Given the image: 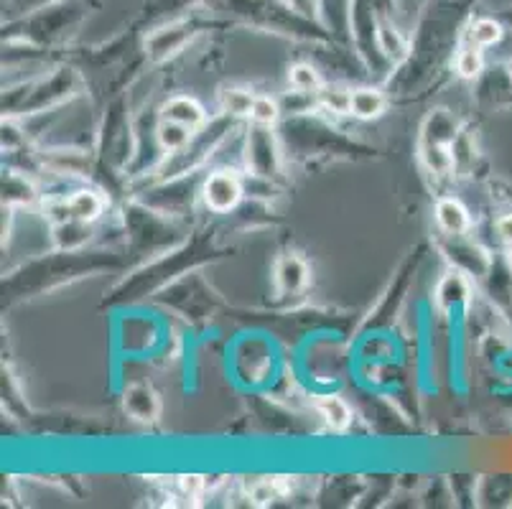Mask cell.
Masks as SVG:
<instances>
[{"instance_id": "1", "label": "cell", "mask_w": 512, "mask_h": 509, "mask_svg": "<svg viewBox=\"0 0 512 509\" xmlns=\"http://www.w3.org/2000/svg\"><path fill=\"white\" fill-rule=\"evenodd\" d=\"M242 184L232 171H217L204 181V202L212 212L225 214L240 204Z\"/></svg>"}, {"instance_id": "12", "label": "cell", "mask_w": 512, "mask_h": 509, "mask_svg": "<svg viewBox=\"0 0 512 509\" xmlns=\"http://www.w3.org/2000/svg\"><path fill=\"white\" fill-rule=\"evenodd\" d=\"M255 95L250 90H240V87H232L220 95V107L227 115H235V118H250V110H253Z\"/></svg>"}, {"instance_id": "11", "label": "cell", "mask_w": 512, "mask_h": 509, "mask_svg": "<svg viewBox=\"0 0 512 509\" xmlns=\"http://www.w3.org/2000/svg\"><path fill=\"white\" fill-rule=\"evenodd\" d=\"M436 296H439L441 308H454L456 303H464L469 298V283L462 278V275L449 273L444 280H441Z\"/></svg>"}, {"instance_id": "3", "label": "cell", "mask_w": 512, "mask_h": 509, "mask_svg": "<svg viewBox=\"0 0 512 509\" xmlns=\"http://www.w3.org/2000/svg\"><path fill=\"white\" fill-rule=\"evenodd\" d=\"M161 120H169V123H179L197 130L204 123V107L197 100H192V97H174L161 110Z\"/></svg>"}, {"instance_id": "10", "label": "cell", "mask_w": 512, "mask_h": 509, "mask_svg": "<svg viewBox=\"0 0 512 509\" xmlns=\"http://www.w3.org/2000/svg\"><path fill=\"white\" fill-rule=\"evenodd\" d=\"M316 410H319V415L332 431H344L352 423V410L342 398H321L316 403Z\"/></svg>"}, {"instance_id": "8", "label": "cell", "mask_w": 512, "mask_h": 509, "mask_svg": "<svg viewBox=\"0 0 512 509\" xmlns=\"http://www.w3.org/2000/svg\"><path fill=\"white\" fill-rule=\"evenodd\" d=\"M377 44H380L383 54L388 59H393V62H403L408 56V41L403 39V34L390 21L377 23Z\"/></svg>"}, {"instance_id": "22", "label": "cell", "mask_w": 512, "mask_h": 509, "mask_svg": "<svg viewBox=\"0 0 512 509\" xmlns=\"http://www.w3.org/2000/svg\"><path fill=\"white\" fill-rule=\"evenodd\" d=\"M507 265H510L512 270V247H507Z\"/></svg>"}, {"instance_id": "21", "label": "cell", "mask_w": 512, "mask_h": 509, "mask_svg": "<svg viewBox=\"0 0 512 509\" xmlns=\"http://www.w3.org/2000/svg\"><path fill=\"white\" fill-rule=\"evenodd\" d=\"M291 3L299 8L301 13H306V16H309V13L314 11V6H316V0H291Z\"/></svg>"}, {"instance_id": "7", "label": "cell", "mask_w": 512, "mask_h": 509, "mask_svg": "<svg viewBox=\"0 0 512 509\" xmlns=\"http://www.w3.org/2000/svg\"><path fill=\"white\" fill-rule=\"evenodd\" d=\"M421 158L423 163H426L428 171L446 176L451 168H454V148H451V138L431 140V143H426V146H423Z\"/></svg>"}, {"instance_id": "2", "label": "cell", "mask_w": 512, "mask_h": 509, "mask_svg": "<svg viewBox=\"0 0 512 509\" xmlns=\"http://www.w3.org/2000/svg\"><path fill=\"white\" fill-rule=\"evenodd\" d=\"M102 207H105V202H102L95 191H77V194L69 196L67 202H62L59 207L51 209V212L59 214V217H54V219L62 224H67V222L87 224V222H95V219L100 217Z\"/></svg>"}, {"instance_id": "14", "label": "cell", "mask_w": 512, "mask_h": 509, "mask_svg": "<svg viewBox=\"0 0 512 509\" xmlns=\"http://www.w3.org/2000/svg\"><path fill=\"white\" fill-rule=\"evenodd\" d=\"M482 69H484L482 46L469 41V46H464V49L456 54V72H459V77L464 79H474L482 74Z\"/></svg>"}, {"instance_id": "13", "label": "cell", "mask_w": 512, "mask_h": 509, "mask_svg": "<svg viewBox=\"0 0 512 509\" xmlns=\"http://www.w3.org/2000/svg\"><path fill=\"white\" fill-rule=\"evenodd\" d=\"M192 133V128H186V125L179 123H169V120H161V125H158V140H161V146H164L166 151H181L184 146H189Z\"/></svg>"}, {"instance_id": "6", "label": "cell", "mask_w": 512, "mask_h": 509, "mask_svg": "<svg viewBox=\"0 0 512 509\" xmlns=\"http://www.w3.org/2000/svg\"><path fill=\"white\" fill-rule=\"evenodd\" d=\"M388 107V97L380 90H370V87H362V90H352V115L360 120H372L380 118Z\"/></svg>"}, {"instance_id": "17", "label": "cell", "mask_w": 512, "mask_h": 509, "mask_svg": "<svg viewBox=\"0 0 512 509\" xmlns=\"http://www.w3.org/2000/svg\"><path fill=\"white\" fill-rule=\"evenodd\" d=\"M321 105L327 110L337 112V115H352V92L342 90V87H324L319 92Z\"/></svg>"}, {"instance_id": "18", "label": "cell", "mask_w": 512, "mask_h": 509, "mask_svg": "<svg viewBox=\"0 0 512 509\" xmlns=\"http://www.w3.org/2000/svg\"><path fill=\"white\" fill-rule=\"evenodd\" d=\"M286 492H288V487H286V482H283V476H276V479H265V482L255 484V489L250 492V499L263 507V504H271L273 499L283 497Z\"/></svg>"}, {"instance_id": "15", "label": "cell", "mask_w": 512, "mask_h": 509, "mask_svg": "<svg viewBox=\"0 0 512 509\" xmlns=\"http://www.w3.org/2000/svg\"><path fill=\"white\" fill-rule=\"evenodd\" d=\"M281 118V107H278L276 100L271 97H255L253 110H250V120L260 128H271V125L278 123Z\"/></svg>"}, {"instance_id": "4", "label": "cell", "mask_w": 512, "mask_h": 509, "mask_svg": "<svg viewBox=\"0 0 512 509\" xmlns=\"http://www.w3.org/2000/svg\"><path fill=\"white\" fill-rule=\"evenodd\" d=\"M436 222H439L441 230L451 237H459L469 230V212L462 202L456 199H441L436 204Z\"/></svg>"}, {"instance_id": "5", "label": "cell", "mask_w": 512, "mask_h": 509, "mask_svg": "<svg viewBox=\"0 0 512 509\" xmlns=\"http://www.w3.org/2000/svg\"><path fill=\"white\" fill-rule=\"evenodd\" d=\"M276 278H278V288L283 293H296L309 283V268L301 258L296 255H286V258L278 260L276 268Z\"/></svg>"}, {"instance_id": "9", "label": "cell", "mask_w": 512, "mask_h": 509, "mask_svg": "<svg viewBox=\"0 0 512 509\" xmlns=\"http://www.w3.org/2000/svg\"><path fill=\"white\" fill-rule=\"evenodd\" d=\"M288 84H291L293 90L299 92V95H319L327 84H324V79H321V74L316 72L311 64H293L291 69H288Z\"/></svg>"}, {"instance_id": "20", "label": "cell", "mask_w": 512, "mask_h": 509, "mask_svg": "<svg viewBox=\"0 0 512 509\" xmlns=\"http://www.w3.org/2000/svg\"><path fill=\"white\" fill-rule=\"evenodd\" d=\"M497 235H500V240L505 242L507 247H512V214L497 219Z\"/></svg>"}, {"instance_id": "19", "label": "cell", "mask_w": 512, "mask_h": 509, "mask_svg": "<svg viewBox=\"0 0 512 509\" xmlns=\"http://www.w3.org/2000/svg\"><path fill=\"white\" fill-rule=\"evenodd\" d=\"M176 484H179V489L184 497L194 499L204 492V476H179V479H176Z\"/></svg>"}, {"instance_id": "16", "label": "cell", "mask_w": 512, "mask_h": 509, "mask_svg": "<svg viewBox=\"0 0 512 509\" xmlns=\"http://www.w3.org/2000/svg\"><path fill=\"white\" fill-rule=\"evenodd\" d=\"M502 39V28L500 23L492 21V18H479V21L472 23V31H469V41L477 46H492Z\"/></svg>"}]
</instances>
